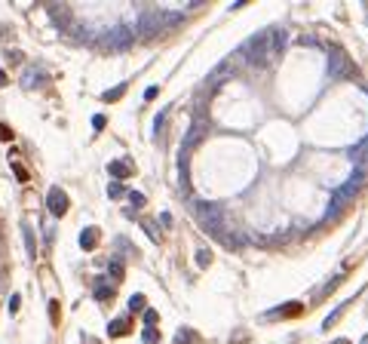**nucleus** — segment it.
Returning <instances> with one entry per match:
<instances>
[{"label":"nucleus","instance_id":"obj_31","mask_svg":"<svg viewBox=\"0 0 368 344\" xmlns=\"http://www.w3.org/2000/svg\"><path fill=\"white\" fill-rule=\"evenodd\" d=\"M92 129H95V132L105 129V117H101V114H95V117H92Z\"/></svg>","mask_w":368,"mask_h":344},{"label":"nucleus","instance_id":"obj_20","mask_svg":"<svg viewBox=\"0 0 368 344\" xmlns=\"http://www.w3.org/2000/svg\"><path fill=\"white\" fill-rule=\"evenodd\" d=\"M34 77H43L40 71H37V68H28V71H25V80H22V86H25V89H34ZM40 86V83H37Z\"/></svg>","mask_w":368,"mask_h":344},{"label":"nucleus","instance_id":"obj_2","mask_svg":"<svg viewBox=\"0 0 368 344\" xmlns=\"http://www.w3.org/2000/svg\"><path fill=\"white\" fill-rule=\"evenodd\" d=\"M197 219H200V227L209 234H221L230 227V219H227V209L221 203H197Z\"/></svg>","mask_w":368,"mask_h":344},{"label":"nucleus","instance_id":"obj_34","mask_svg":"<svg viewBox=\"0 0 368 344\" xmlns=\"http://www.w3.org/2000/svg\"><path fill=\"white\" fill-rule=\"evenodd\" d=\"M49 317H52V323H55V319H59V304H55V301L49 304Z\"/></svg>","mask_w":368,"mask_h":344},{"label":"nucleus","instance_id":"obj_22","mask_svg":"<svg viewBox=\"0 0 368 344\" xmlns=\"http://www.w3.org/2000/svg\"><path fill=\"white\" fill-rule=\"evenodd\" d=\"M157 319H160V314L154 311V307H144V326H147V329H154V326H157Z\"/></svg>","mask_w":368,"mask_h":344},{"label":"nucleus","instance_id":"obj_38","mask_svg":"<svg viewBox=\"0 0 368 344\" xmlns=\"http://www.w3.org/2000/svg\"><path fill=\"white\" fill-rule=\"evenodd\" d=\"M335 344H350V341H344V338H341V341H335Z\"/></svg>","mask_w":368,"mask_h":344},{"label":"nucleus","instance_id":"obj_35","mask_svg":"<svg viewBox=\"0 0 368 344\" xmlns=\"http://www.w3.org/2000/svg\"><path fill=\"white\" fill-rule=\"evenodd\" d=\"M154 123H157V135H160V129H163V123H166V114H160V117H157Z\"/></svg>","mask_w":368,"mask_h":344},{"label":"nucleus","instance_id":"obj_39","mask_svg":"<svg viewBox=\"0 0 368 344\" xmlns=\"http://www.w3.org/2000/svg\"><path fill=\"white\" fill-rule=\"evenodd\" d=\"M362 344H368V338H365V341H362Z\"/></svg>","mask_w":368,"mask_h":344},{"label":"nucleus","instance_id":"obj_6","mask_svg":"<svg viewBox=\"0 0 368 344\" xmlns=\"http://www.w3.org/2000/svg\"><path fill=\"white\" fill-rule=\"evenodd\" d=\"M328 71H331V77H353L356 74L350 59L341 49H328Z\"/></svg>","mask_w":368,"mask_h":344},{"label":"nucleus","instance_id":"obj_8","mask_svg":"<svg viewBox=\"0 0 368 344\" xmlns=\"http://www.w3.org/2000/svg\"><path fill=\"white\" fill-rule=\"evenodd\" d=\"M230 227H233V224H230ZM230 227H227V231H221V234H218V240H221L224 246H230V249H243V246L249 243V237H243L239 231H230Z\"/></svg>","mask_w":368,"mask_h":344},{"label":"nucleus","instance_id":"obj_36","mask_svg":"<svg viewBox=\"0 0 368 344\" xmlns=\"http://www.w3.org/2000/svg\"><path fill=\"white\" fill-rule=\"evenodd\" d=\"M157 93H160V89H157V86H147V89H144V98H154Z\"/></svg>","mask_w":368,"mask_h":344},{"label":"nucleus","instance_id":"obj_16","mask_svg":"<svg viewBox=\"0 0 368 344\" xmlns=\"http://www.w3.org/2000/svg\"><path fill=\"white\" fill-rule=\"evenodd\" d=\"M347 307H350V301H344L341 307H335V311H331V314L325 317V323H322V329H325V332H328V329H331V326H335V323H338V319L344 317V311H347Z\"/></svg>","mask_w":368,"mask_h":344},{"label":"nucleus","instance_id":"obj_13","mask_svg":"<svg viewBox=\"0 0 368 344\" xmlns=\"http://www.w3.org/2000/svg\"><path fill=\"white\" fill-rule=\"evenodd\" d=\"M129 329H132V326H129V319L120 317V319H114V323L108 326V335H111V338H120V335H126Z\"/></svg>","mask_w":368,"mask_h":344},{"label":"nucleus","instance_id":"obj_9","mask_svg":"<svg viewBox=\"0 0 368 344\" xmlns=\"http://www.w3.org/2000/svg\"><path fill=\"white\" fill-rule=\"evenodd\" d=\"M267 37H270V55H279L282 49H285V28H270L267 31Z\"/></svg>","mask_w":368,"mask_h":344},{"label":"nucleus","instance_id":"obj_33","mask_svg":"<svg viewBox=\"0 0 368 344\" xmlns=\"http://www.w3.org/2000/svg\"><path fill=\"white\" fill-rule=\"evenodd\" d=\"M6 59H9V62H19V59H22V52H19V49H9V52H6Z\"/></svg>","mask_w":368,"mask_h":344},{"label":"nucleus","instance_id":"obj_7","mask_svg":"<svg viewBox=\"0 0 368 344\" xmlns=\"http://www.w3.org/2000/svg\"><path fill=\"white\" fill-rule=\"evenodd\" d=\"M46 206H49V212L55 215V219H62L71 203H68V194H65L62 188H52V191H49V197H46Z\"/></svg>","mask_w":368,"mask_h":344},{"label":"nucleus","instance_id":"obj_37","mask_svg":"<svg viewBox=\"0 0 368 344\" xmlns=\"http://www.w3.org/2000/svg\"><path fill=\"white\" fill-rule=\"evenodd\" d=\"M9 83V77H6V71H3V68H0V86H6Z\"/></svg>","mask_w":368,"mask_h":344},{"label":"nucleus","instance_id":"obj_27","mask_svg":"<svg viewBox=\"0 0 368 344\" xmlns=\"http://www.w3.org/2000/svg\"><path fill=\"white\" fill-rule=\"evenodd\" d=\"M129 203L135 206V209H141V206H144V194H138V191H132V194H129Z\"/></svg>","mask_w":368,"mask_h":344},{"label":"nucleus","instance_id":"obj_29","mask_svg":"<svg viewBox=\"0 0 368 344\" xmlns=\"http://www.w3.org/2000/svg\"><path fill=\"white\" fill-rule=\"evenodd\" d=\"M279 314L282 317H298V314H301V304H289V307H282Z\"/></svg>","mask_w":368,"mask_h":344},{"label":"nucleus","instance_id":"obj_32","mask_svg":"<svg viewBox=\"0 0 368 344\" xmlns=\"http://www.w3.org/2000/svg\"><path fill=\"white\" fill-rule=\"evenodd\" d=\"M19 304H22V301H19V295L9 298V314H16V311H19Z\"/></svg>","mask_w":368,"mask_h":344},{"label":"nucleus","instance_id":"obj_28","mask_svg":"<svg viewBox=\"0 0 368 344\" xmlns=\"http://www.w3.org/2000/svg\"><path fill=\"white\" fill-rule=\"evenodd\" d=\"M108 194H111V197H123V194H126V188L120 185V181H114V185H108Z\"/></svg>","mask_w":368,"mask_h":344},{"label":"nucleus","instance_id":"obj_19","mask_svg":"<svg viewBox=\"0 0 368 344\" xmlns=\"http://www.w3.org/2000/svg\"><path fill=\"white\" fill-rule=\"evenodd\" d=\"M123 96H126V83H120V86H114V89H108V93L101 96V98H105V101H117V98H123Z\"/></svg>","mask_w":368,"mask_h":344},{"label":"nucleus","instance_id":"obj_18","mask_svg":"<svg viewBox=\"0 0 368 344\" xmlns=\"http://www.w3.org/2000/svg\"><path fill=\"white\" fill-rule=\"evenodd\" d=\"M22 234H25V246H28V255L34 258V255H37V246H34V234H31V224H22Z\"/></svg>","mask_w":368,"mask_h":344},{"label":"nucleus","instance_id":"obj_4","mask_svg":"<svg viewBox=\"0 0 368 344\" xmlns=\"http://www.w3.org/2000/svg\"><path fill=\"white\" fill-rule=\"evenodd\" d=\"M132 40H135V28L129 25H117V28H111L101 40H95L101 49H111V52H123V49H129L132 47Z\"/></svg>","mask_w":368,"mask_h":344},{"label":"nucleus","instance_id":"obj_24","mask_svg":"<svg viewBox=\"0 0 368 344\" xmlns=\"http://www.w3.org/2000/svg\"><path fill=\"white\" fill-rule=\"evenodd\" d=\"M129 311H144V295H141V292H135V295L129 298Z\"/></svg>","mask_w":368,"mask_h":344},{"label":"nucleus","instance_id":"obj_14","mask_svg":"<svg viewBox=\"0 0 368 344\" xmlns=\"http://www.w3.org/2000/svg\"><path fill=\"white\" fill-rule=\"evenodd\" d=\"M175 344H200V335L193 329H178L175 332Z\"/></svg>","mask_w":368,"mask_h":344},{"label":"nucleus","instance_id":"obj_21","mask_svg":"<svg viewBox=\"0 0 368 344\" xmlns=\"http://www.w3.org/2000/svg\"><path fill=\"white\" fill-rule=\"evenodd\" d=\"M108 273H111L114 280H123V261H120V258H114L111 265H108Z\"/></svg>","mask_w":368,"mask_h":344},{"label":"nucleus","instance_id":"obj_30","mask_svg":"<svg viewBox=\"0 0 368 344\" xmlns=\"http://www.w3.org/2000/svg\"><path fill=\"white\" fill-rule=\"evenodd\" d=\"M13 169H16V178H19V181H28V178H31V175H28V169L22 166V163H16Z\"/></svg>","mask_w":368,"mask_h":344},{"label":"nucleus","instance_id":"obj_5","mask_svg":"<svg viewBox=\"0 0 368 344\" xmlns=\"http://www.w3.org/2000/svg\"><path fill=\"white\" fill-rule=\"evenodd\" d=\"M206 135H209V123H206L203 117H197V120H193L190 123V129H187V135H184V147H181V157H187L190 151H193V147H197L203 139H206Z\"/></svg>","mask_w":368,"mask_h":344},{"label":"nucleus","instance_id":"obj_12","mask_svg":"<svg viewBox=\"0 0 368 344\" xmlns=\"http://www.w3.org/2000/svg\"><path fill=\"white\" fill-rule=\"evenodd\" d=\"M80 246L83 249H95L98 246V227H86V231L80 234Z\"/></svg>","mask_w":368,"mask_h":344},{"label":"nucleus","instance_id":"obj_17","mask_svg":"<svg viewBox=\"0 0 368 344\" xmlns=\"http://www.w3.org/2000/svg\"><path fill=\"white\" fill-rule=\"evenodd\" d=\"M49 16L59 22V25H68V22H71V13H68L65 6H62V9H59V6H49Z\"/></svg>","mask_w":368,"mask_h":344},{"label":"nucleus","instance_id":"obj_23","mask_svg":"<svg viewBox=\"0 0 368 344\" xmlns=\"http://www.w3.org/2000/svg\"><path fill=\"white\" fill-rule=\"evenodd\" d=\"M197 265H200V268H209V265H212V252H209V249H200V252H197Z\"/></svg>","mask_w":368,"mask_h":344},{"label":"nucleus","instance_id":"obj_1","mask_svg":"<svg viewBox=\"0 0 368 344\" xmlns=\"http://www.w3.org/2000/svg\"><path fill=\"white\" fill-rule=\"evenodd\" d=\"M181 19H184L181 13H163V9H151V13H141V19H138V31H135V37L151 40L154 34L166 31L169 25H178Z\"/></svg>","mask_w":368,"mask_h":344},{"label":"nucleus","instance_id":"obj_15","mask_svg":"<svg viewBox=\"0 0 368 344\" xmlns=\"http://www.w3.org/2000/svg\"><path fill=\"white\" fill-rule=\"evenodd\" d=\"M95 298L98 301H114V286H108L105 280L95 283Z\"/></svg>","mask_w":368,"mask_h":344},{"label":"nucleus","instance_id":"obj_3","mask_svg":"<svg viewBox=\"0 0 368 344\" xmlns=\"http://www.w3.org/2000/svg\"><path fill=\"white\" fill-rule=\"evenodd\" d=\"M239 55L249 62V65H267L270 59V37H267V31H261V34H252V37L239 47Z\"/></svg>","mask_w":368,"mask_h":344},{"label":"nucleus","instance_id":"obj_10","mask_svg":"<svg viewBox=\"0 0 368 344\" xmlns=\"http://www.w3.org/2000/svg\"><path fill=\"white\" fill-rule=\"evenodd\" d=\"M350 157H353V163L359 166V169H365V172H368V139H362L359 145H356L353 151H350Z\"/></svg>","mask_w":368,"mask_h":344},{"label":"nucleus","instance_id":"obj_11","mask_svg":"<svg viewBox=\"0 0 368 344\" xmlns=\"http://www.w3.org/2000/svg\"><path fill=\"white\" fill-rule=\"evenodd\" d=\"M108 172L117 181H123V178H129V163H126V160H114V163L108 166Z\"/></svg>","mask_w":368,"mask_h":344},{"label":"nucleus","instance_id":"obj_26","mask_svg":"<svg viewBox=\"0 0 368 344\" xmlns=\"http://www.w3.org/2000/svg\"><path fill=\"white\" fill-rule=\"evenodd\" d=\"M141 227H144V231H147V237H151L154 243H160V231H157V227H154V221H144Z\"/></svg>","mask_w":368,"mask_h":344},{"label":"nucleus","instance_id":"obj_25","mask_svg":"<svg viewBox=\"0 0 368 344\" xmlns=\"http://www.w3.org/2000/svg\"><path fill=\"white\" fill-rule=\"evenodd\" d=\"M141 341H144V344H157V341H160V332H157V329H144V332H141Z\"/></svg>","mask_w":368,"mask_h":344}]
</instances>
